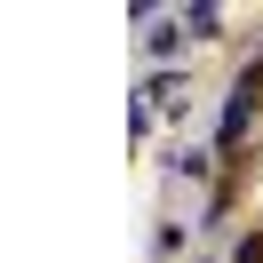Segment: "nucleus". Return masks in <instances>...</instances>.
<instances>
[{
    "mask_svg": "<svg viewBox=\"0 0 263 263\" xmlns=\"http://www.w3.org/2000/svg\"><path fill=\"white\" fill-rule=\"evenodd\" d=\"M239 263H263V239H239Z\"/></svg>",
    "mask_w": 263,
    "mask_h": 263,
    "instance_id": "obj_1",
    "label": "nucleus"
}]
</instances>
